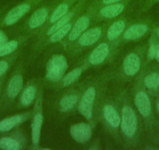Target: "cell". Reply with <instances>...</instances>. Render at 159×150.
<instances>
[{"mask_svg": "<svg viewBox=\"0 0 159 150\" xmlns=\"http://www.w3.org/2000/svg\"><path fill=\"white\" fill-rule=\"evenodd\" d=\"M9 69V64L7 61L1 60L0 61V77L7 71Z\"/></svg>", "mask_w": 159, "mask_h": 150, "instance_id": "obj_29", "label": "cell"}, {"mask_svg": "<svg viewBox=\"0 0 159 150\" xmlns=\"http://www.w3.org/2000/svg\"><path fill=\"white\" fill-rule=\"evenodd\" d=\"M7 42H8V38H7V35L2 30H0V47Z\"/></svg>", "mask_w": 159, "mask_h": 150, "instance_id": "obj_30", "label": "cell"}, {"mask_svg": "<svg viewBox=\"0 0 159 150\" xmlns=\"http://www.w3.org/2000/svg\"><path fill=\"white\" fill-rule=\"evenodd\" d=\"M70 133L73 140L80 144L88 142L92 136L91 126L86 123H77L70 127Z\"/></svg>", "mask_w": 159, "mask_h": 150, "instance_id": "obj_4", "label": "cell"}, {"mask_svg": "<svg viewBox=\"0 0 159 150\" xmlns=\"http://www.w3.org/2000/svg\"><path fill=\"white\" fill-rule=\"evenodd\" d=\"M126 24L123 21H117L113 23L107 30V38L109 41L117 39L123 33Z\"/></svg>", "mask_w": 159, "mask_h": 150, "instance_id": "obj_18", "label": "cell"}, {"mask_svg": "<svg viewBox=\"0 0 159 150\" xmlns=\"http://www.w3.org/2000/svg\"><path fill=\"white\" fill-rule=\"evenodd\" d=\"M148 27L147 24H134L125 30L123 38L126 40H137L142 38L148 32Z\"/></svg>", "mask_w": 159, "mask_h": 150, "instance_id": "obj_12", "label": "cell"}, {"mask_svg": "<svg viewBox=\"0 0 159 150\" xmlns=\"http://www.w3.org/2000/svg\"><path fill=\"white\" fill-rule=\"evenodd\" d=\"M0 148L5 150H19L21 148V145L16 139L5 137L0 138Z\"/></svg>", "mask_w": 159, "mask_h": 150, "instance_id": "obj_25", "label": "cell"}, {"mask_svg": "<svg viewBox=\"0 0 159 150\" xmlns=\"http://www.w3.org/2000/svg\"><path fill=\"white\" fill-rule=\"evenodd\" d=\"M151 2H159V0H151Z\"/></svg>", "mask_w": 159, "mask_h": 150, "instance_id": "obj_34", "label": "cell"}, {"mask_svg": "<svg viewBox=\"0 0 159 150\" xmlns=\"http://www.w3.org/2000/svg\"><path fill=\"white\" fill-rule=\"evenodd\" d=\"M36 92V88L34 85H30V86H27V88H25L20 97V102L22 105L27 107L31 105L34 101Z\"/></svg>", "mask_w": 159, "mask_h": 150, "instance_id": "obj_19", "label": "cell"}, {"mask_svg": "<svg viewBox=\"0 0 159 150\" xmlns=\"http://www.w3.org/2000/svg\"><path fill=\"white\" fill-rule=\"evenodd\" d=\"M82 70L81 68H75L73 70L70 71L63 76L62 78V82L63 86L66 87L69 85H71L72 84L74 83L76 80L81 75Z\"/></svg>", "mask_w": 159, "mask_h": 150, "instance_id": "obj_26", "label": "cell"}, {"mask_svg": "<svg viewBox=\"0 0 159 150\" xmlns=\"http://www.w3.org/2000/svg\"><path fill=\"white\" fill-rule=\"evenodd\" d=\"M24 85V79L20 74L14 75L9 82L7 87V96L10 99H15L23 88Z\"/></svg>", "mask_w": 159, "mask_h": 150, "instance_id": "obj_16", "label": "cell"}, {"mask_svg": "<svg viewBox=\"0 0 159 150\" xmlns=\"http://www.w3.org/2000/svg\"><path fill=\"white\" fill-rule=\"evenodd\" d=\"M158 45L156 43L155 41L152 40L151 41V44H150L149 49H148V57L150 59H154L155 58L156 53H157V48H158Z\"/></svg>", "mask_w": 159, "mask_h": 150, "instance_id": "obj_28", "label": "cell"}, {"mask_svg": "<svg viewBox=\"0 0 159 150\" xmlns=\"http://www.w3.org/2000/svg\"><path fill=\"white\" fill-rule=\"evenodd\" d=\"M157 111L159 112V100H158V102H157Z\"/></svg>", "mask_w": 159, "mask_h": 150, "instance_id": "obj_35", "label": "cell"}, {"mask_svg": "<svg viewBox=\"0 0 159 150\" xmlns=\"http://www.w3.org/2000/svg\"><path fill=\"white\" fill-rule=\"evenodd\" d=\"M109 54V46L106 43H101L94 49L89 56V62L96 66L102 63Z\"/></svg>", "mask_w": 159, "mask_h": 150, "instance_id": "obj_9", "label": "cell"}, {"mask_svg": "<svg viewBox=\"0 0 159 150\" xmlns=\"http://www.w3.org/2000/svg\"><path fill=\"white\" fill-rule=\"evenodd\" d=\"M156 35H157V37L158 38V39H159V28L156 29Z\"/></svg>", "mask_w": 159, "mask_h": 150, "instance_id": "obj_33", "label": "cell"}, {"mask_svg": "<svg viewBox=\"0 0 159 150\" xmlns=\"http://www.w3.org/2000/svg\"><path fill=\"white\" fill-rule=\"evenodd\" d=\"M73 14H74V13H73V12L69 11V13H67L66 16H64L63 17L61 18L60 20L57 21L56 22H55L54 24H53V25L49 29H48V32H47V35L50 36V35H52L54 32H56V30H58L59 29H60L61 27H64V26L66 25L67 24H69V23L70 22V21H71Z\"/></svg>", "mask_w": 159, "mask_h": 150, "instance_id": "obj_23", "label": "cell"}, {"mask_svg": "<svg viewBox=\"0 0 159 150\" xmlns=\"http://www.w3.org/2000/svg\"><path fill=\"white\" fill-rule=\"evenodd\" d=\"M134 103L140 115L143 117H148L151 115L152 107L149 96L144 91H139L136 95Z\"/></svg>", "mask_w": 159, "mask_h": 150, "instance_id": "obj_6", "label": "cell"}, {"mask_svg": "<svg viewBox=\"0 0 159 150\" xmlns=\"http://www.w3.org/2000/svg\"><path fill=\"white\" fill-rule=\"evenodd\" d=\"M69 11H70V2H69V1L62 2L55 9L53 13H52L51 16H50V22L52 24H54L55 22L66 16L69 13Z\"/></svg>", "mask_w": 159, "mask_h": 150, "instance_id": "obj_20", "label": "cell"}, {"mask_svg": "<svg viewBox=\"0 0 159 150\" xmlns=\"http://www.w3.org/2000/svg\"><path fill=\"white\" fill-rule=\"evenodd\" d=\"M137 118L136 113L130 106L125 105L122 109L120 127L123 134L131 138L134 137L137 131Z\"/></svg>", "mask_w": 159, "mask_h": 150, "instance_id": "obj_2", "label": "cell"}, {"mask_svg": "<svg viewBox=\"0 0 159 150\" xmlns=\"http://www.w3.org/2000/svg\"><path fill=\"white\" fill-rule=\"evenodd\" d=\"M144 86L149 90L157 91L159 90V73L152 72L149 73L143 79Z\"/></svg>", "mask_w": 159, "mask_h": 150, "instance_id": "obj_22", "label": "cell"}, {"mask_svg": "<svg viewBox=\"0 0 159 150\" xmlns=\"http://www.w3.org/2000/svg\"><path fill=\"white\" fill-rule=\"evenodd\" d=\"M78 102V96L76 95H66L61 99L59 102V107L62 112H67L71 110Z\"/></svg>", "mask_w": 159, "mask_h": 150, "instance_id": "obj_21", "label": "cell"}, {"mask_svg": "<svg viewBox=\"0 0 159 150\" xmlns=\"http://www.w3.org/2000/svg\"><path fill=\"white\" fill-rule=\"evenodd\" d=\"M26 119H27V116L25 114H17V115L7 117L0 121V131L6 132V131H10L15 127L22 124Z\"/></svg>", "mask_w": 159, "mask_h": 150, "instance_id": "obj_15", "label": "cell"}, {"mask_svg": "<svg viewBox=\"0 0 159 150\" xmlns=\"http://www.w3.org/2000/svg\"><path fill=\"white\" fill-rule=\"evenodd\" d=\"M103 116L105 120L110 127L118 128L120 126L121 117L113 105H106L103 108Z\"/></svg>", "mask_w": 159, "mask_h": 150, "instance_id": "obj_11", "label": "cell"}, {"mask_svg": "<svg viewBox=\"0 0 159 150\" xmlns=\"http://www.w3.org/2000/svg\"><path fill=\"white\" fill-rule=\"evenodd\" d=\"M141 61L140 56L136 53H129L123 60V71L128 76H134L140 70Z\"/></svg>", "mask_w": 159, "mask_h": 150, "instance_id": "obj_7", "label": "cell"}, {"mask_svg": "<svg viewBox=\"0 0 159 150\" xmlns=\"http://www.w3.org/2000/svg\"><path fill=\"white\" fill-rule=\"evenodd\" d=\"M30 9H31V3L30 2H23L16 6L7 13L4 19V23L8 26L16 24L24 15L30 11Z\"/></svg>", "mask_w": 159, "mask_h": 150, "instance_id": "obj_5", "label": "cell"}, {"mask_svg": "<svg viewBox=\"0 0 159 150\" xmlns=\"http://www.w3.org/2000/svg\"><path fill=\"white\" fill-rule=\"evenodd\" d=\"M123 1V0H102V3L103 5H108V4H113L117 3V2H120Z\"/></svg>", "mask_w": 159, "mask_h": 150, "instance_id": "obj_31", "label": "cell"}, {"mask_svg": "<svg viewBox=\"0 0 159 150\" xmlns=\"http://www.w3.org/2000/svg\"><path fill=\"white\" fill-rule=\"evenodd\" d=\"M96 98V90L94 87H90L86 90L78 105V110L87 120H91L94 111V103Z\"/></svg>", "mask_w": 159, "mask_h": 150, "instance_id": "obj_3", "label": "cell"}, {"mask_svg": "<svg viewBox=\"0 0 159 150\" xmlns=\"http://www.w3.org/2000/svg\"><path fill=\"white\" fill-rule=\"evenodd\" d=\"M68 68L67 59L63 55H55L48 62L46 67V77L52 82H59L65 75Z\"/></svg>", "mask_w": 159, "mask_h": 150, "instance_id": "obj_1", "label": "cell"}, {"mask_svg": "<svg viewBox=\"0 0 159 150\" xmlns=\"http://www.w3.org/2000/svg\"><path fill=\"white\" fill-rule=\"evenodd\" d=\"M90 24V20L88 16H82L76 21L72 26V28L69 33V39L70 41H75L80 38V36L88 29Z\"/></svg>", "mask_w": 159, "mask_h": 150, "instance_id": "obj_10", "label": "cell"}, {"mask_svg": "<svg viewBox=\"0 0 159 150\" xmlns=\"http://www.w3.org/2000/svg\"><path fill=\"white\" fill-rule=\"evenodd\" d=\"M18 47V42L15 40L10 41L0 47V57L11 54Z\"/></svg>", "mask_w": 159, "mask_h": 150, "instance_id": "obj_27", "label": "cell"}, {"mask_svg": "<svg viewBox=\"0 0 159 150\" xmlns=\"http://www.w3.org/2000/svg\"><path fill=\"white\" fill-rule=\"evenodd\" d=\"M48 16V9L47 7H41L38 9L30 16L28 26L30 29H36L45 24Z\"/></svg>", "mask_w": 159, "mask_h": 150, "instance_id": "obj_13", "label": "cell"}, {"mask_svg": "<svg viewBox=\"0 0 159 150\" xmlns=\"http://www.w3.org/2000/svg\"><path fill=\"white\" fill-rule=\"evenodd\" d=\"M72 24L71 23H69L66 25H65L64 27H61L60 29H59L58 30H56V32L52 34V35H50L49 41L52 43H56V42H60L62 39H63L67 35V34L70 33V30L72 28Z\"/></svg>", "mask_w": 159, "mask_h": 150, "instance_id": "obj_24", "label": "cell"}, {"mask_svg": "<svg viewBox=\"0 0 159 150\" xmlns=\"http://www.w3.org/2000/svg\"><path fill=\"white\" fill-rule=\"evenodd\" d=\"M43 116L42 114H35L31 122V139L33 145L39 144L41 138V131L43 124Z\"/></svg>", "mask_w": 159, "mask_h": 150, "instance_id": "obj_17", "label": "cell"}, {"mask_svg": "<svg viewBox=\"0 0 159 150\" xmlns=\"http://www.w3.org/2000/svg\"><path fill=\"white\" fill-rule=\"evenodd\" d=\"M154 59H155L157 62H159V45H158V48H157V53H156V56Z\"/></svg>", "mask_w": 159, "mask_h": 150, "instance_id": "obj_32", "label": "cell"}, {"mask_svg": "<svg viewBox=\"0 0 159 150\" xmlns=\"http://www.w3.org/2000/svg\"><path fill=\"white\" fill-rule=\"evenodd\" d=\"M102 35V29L98 27L85 30L78 39V43L82 46H90L98 42Z\"/></svg>", "mask_w": 159, "mask_h": 150, "instance_id": "obj_8", "label": "cell"}, {"mask_svg": "<svg viewBox=\"0 0 159 150\" xmlns=\"http://www.w3.org/2000/svg\"><path fill=\"white\" fill-rule=\"evenodd\" d=\"M124 9L125 4L120 2H117V3L104 5L99 13L102 17L107 18V19H112V18L117 17L118 16L121 14Z\"/></svg>", "mask_w": 159, "mask_h": 150, "instance_id": "obj_14", "label": "cell"}]
</instances>
